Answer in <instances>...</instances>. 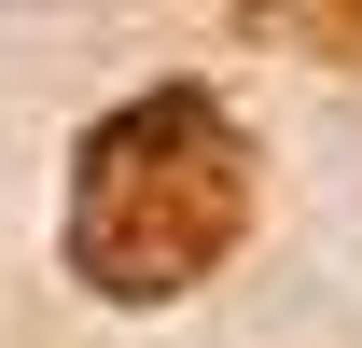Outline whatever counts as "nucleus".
<instances>
[{
	"label": "nucleus",
	"mask_w": 362,
	"mask_h": 348,
	"mask_svg": "<svg viewBox=\"0 0 362 348\" xmlns=\"http://www.w3.org/2000/svg\"><path fill=\"white\" fill-rule=\"evenodd\" d=\"M251 237V126L209 84H139L70 153V279L98 306H168Z\"/></svg>",
	"instance_id": "1"
}]
</instances>
